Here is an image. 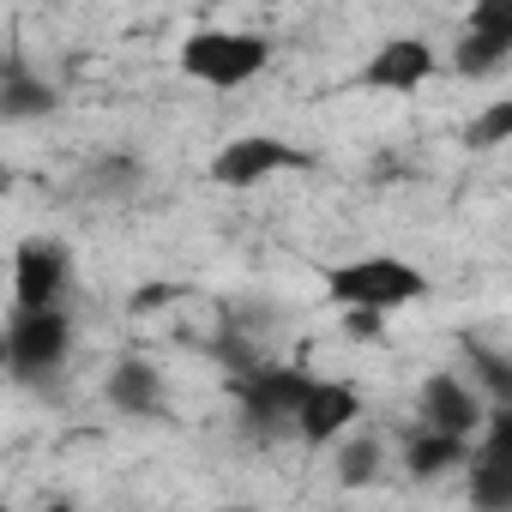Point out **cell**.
<instances>
[{
  "label": "cell",
  "mask_w": 512,
  "mask_h": 512,
  "mask_svg": "<svg viewBox=\"0 0 512 512\" xmlns=\"http://www.w3.org/2000/svg\"><path fill=\"white\" fill-rule=\"evenodd\" d=\"M404 464H410L416 482H434V476H446L452 464H470V440H464V434H446V428H434V422H422V428L410 434V446H404Z\"/></svg>",
  "instance_id": "obj_11"
},
{
  "label": "cell",
  "mask_w": 512,
  "mask_h": 512,
  "mask_svg": "<svg viewBox=\"0 0 512 512\" xmlns=\"http://www.w3.org/2000/svg\"><path fill=\"white\" fill-rule=\"evenodd\" d=\"M290 169H314V151H302L290 139H272V133H241L211 157L217 187H260V181L290 175Z\"/></svg>",
  "instance_id": "obj_5"
},
{
  "label": "cell",
  "mask_w": 512,
  "mask_h": 512,
  "mask_svg": "<svg viewBox=\"0 0 512 512\" xmlns=\"http://www.w3.org/2000/svg\"><path fill=\"white\" fill-rule=\"evenodd\" d=\"M308 392H314V380L302 368H284V362H253L247 374H235V398H241V416L253 434L296 428Z\"/></svg>",
  "instance_id": "obj_4"
},
{
  "label": "cell",
  "mask_w": 512,
  "mask_h": 512,
  "mask_svg": "<svg viewBox=\"0 0 512 512\" xmlns=\"http://www.w3.org/2000/svg\"><path fill=\"white\" fill-rule=\"evenodd\" d=\"M434 79V49L422 43V37H392V43H380L374 49V61L362 67V85L368 91H422Z\"/></svg>",
  "instance_id": "obj_9"
},
{
  "label": "cell",
  "mask_w": 512,
  "mask_h": 512,
  "mask_svg": "<svg viewBox=\"0 0 512 512\" xmlns=\"http://www.w3.org/2000/svg\"><path fill=\"white\" fill-rule=\"evenodd\" d=\"M103 392H109V404H115L121 416H163V374H157L145 356H121V362L109 368Z\"/></svg>",
  "instance_id": "obj_10"
},
{
  "label": "cell",
  "mask_w": 512,
  "mask_h": 512,
  "mask_svg": "<svg viewBox=\"0 0 512 512\" xmlns=\"http://www.w3.org/2000/svg\"><path fill=\"white\" fill-rule=\"evenodd\" d=\"M344 332H350V338H380L386 320H380V308H350V314H344Z\"/></svg>",
  "instance_id": "obj_21"
},
{
  "label": "cell",
  "mask_w": 512,
  "mask_h": 512,
  "mask_svg": "<svg viewBox=\"0 0 512 512\" xmlns=\"http://www.w3.org/2000/svg\"><path fill=\"white\" fill-rule=\"evenodd\" d=\"M470 500L482 512L512 506V458H470Z\"/></svg>",
  "instance_id": "obj_13"
},
{
  "label": "cell",
  "mask_w": 512,
  "mask_h": 512,
  "mask_svg": "<svg viewBox=\"0 0 512 512\" xmlns=\"http://www.w3.org/2000/svg\"><path fill=\"white\" fill-rule=\"evenodd\" d=\"M374 470H380V440H350V446L338 452V482H344V488H368Z\"/></svg>",
  "instance_id": "obj_19"
},
{
  "label": "cell",
  "mask_w": 512,
  "mask_h": 512,
  "mask_svg": "<svg viewBox=\"0 0 512 512\" xmlns=\"http://www.w3.org/2000/svg\"><path fill=\"white\" fill-rule=\"evenodd\" d=\"M67 278H73V253L61 241H49V235L19 241V253H13V302L55 308L67 296Z\"/></svg>",
  "instance_id": "obj_6"
},
{
  "label": "cell",
  "mask_w": 512,
  "mask_h": 512,
  "mask_svg": "<svg viewBox=\"0 0 512 512\" xmlns=\"http://www.w3.org/2000/svg\"><path fill=\"white\" fill-rule=\"evenodd\" d=\"M67 350H73V320H67L61 302H55V308H25V302H13V320H7V368H13V380H43V374H55V368L67 362Z\"/></svg>",
  "instance_id": "obj_3"
},
{
  "label": "cell",
  "mask_w": 512,
  "mask_h": 512,
  "mask_svg": "<svg viewBox=\"0 0 512 512\" xmlns=\"http://www.w3.org/2000/svg\"><path fill=\"white\" fill-rule=\"evenodd\" d=\"M506 139H512V97L488 103V109L470 115V127H464V145H470V151H494V145H506Z\"/></svg>",
  "instance_id": "obj_16"
},
{
  "label": "cell",
  "mask_w": 512,
  "mask_h": 512,
  "mask_svg": "<svg viewBox=\"0 0 512 512\" xmlns=\"http://www.w3.org/2000/svg\"><path fill=\"white\" fill-rule=\"evenodd\" d=\"M0 115H7V121H43V115H55L49 79H37L19 55L7 61V73H0Z\"/></svg>",
  "instance_id": "obj_12"
},
{
  "label": "cell",
  "mask_w": 512,
  "mask_h": 512,
  "mask_svg": "<svg viewBox=\"0 0 512 512\" xmlns=\"http://www.w3.org/2000/svg\"><path fill=\"white\" fill-rule=\"evenodd\" d=\"M506 61H512V55H506L500 43H488L482 31H464L458 49H452V73H458V79H488V73H500Z\"/></svg>",
  "instance_id": "obj_15"
},
{
  "label": "cell",
  "mask_w": 512,
  "mask_h": 512,
  "mask_svg": "<svg viewBox=\"0 0 512 512\" xmlns=\"http://www.w3.org/2000/svg\"><path fill=\"white\" fill-rule=\"evenodd\" d=\"M464 344V356H470V368H476V380H482V392L494 398V404H512V356H500V350H488L482 338H458Z\"/></svg>",
  "instance_id": "obj_14"
},
{
  "label": "cell",
  "mask_w": 512,
  "mask_h": 512,
  "mask_svg": "<svg viewBox=\"0 0 512 512\" xmlns=\"http://www.w3.org/2000/svg\"><path fill=\"white\" fill-rule=\"evenodd\" d=\"M326 296L338 308H410L428 296V272H416L410 260H392V253H368V260H350V266H332L326 272Z\"/></svg>",
  "instance_id": "obj_1"
},
{
  "label": "cell",
  "mask_w": 512,
  "mask_h": 512,
  "mask_svg": "<svg viewBox=\"0 0 512 512\" xmlns=\"http://www.w3.org/2000/svg\"><path fill=\"white\" fill-rule=\"evenodd\" d=\"M362 416V392L356 386H344V380H314V392L302 398V416H296V434H302V446H332L350 422Z\"/></svg>",
  "instance_id": "obj_8"
},
{
  "label": "cell",
  "mask_w": 512,
  "mask_h": 512,
  "mask_svg": "<svg viewBox=\"0 0 512 512\" xmlns=\"http://www.w3.org/2000/svg\"><path fill=\"white\" fill-rule=\"evenodd\" d=\"M470 458H512V404H488V422H482Z\"/></svg>",
  "instance_id": "obj_20"
},
{
  "label": "cell",
  "mask_w": 512,
  "mask_h": 512,
  "mask_svg": "<svg viewBox=\"0 0 512 512\" xmlns=\"http://www.w3.org/2000/svg\"><path fill=\"white\" fill-rule=\"evenodd\" d=\"M253 7H284V0H253Z\"/></svg>",
  "instance_id": "obj_22"
},
{
  "label": "cell",
  "mask_w": 512,
  "mask_h": 512,
  "mask_svg": "<svg viewBox=\"0 0 512 512\" xmlns=\"http://www.w3.org/2000/svg\"><path fill=\"white\" fill-rule=\"evenodd\" d=\"M272 61V43L253 31H193L181 43V73L205 91H241L247 79H260Z\"/></svg>",
  "instance_id": "obj_2"
},
{
  "label": "cell",
  "mask_w": 512,
  "mask_h": 512,
  "mask_svg": "<svg viewBox=\"0 0 512 512\" xmlns=\"http://www.w3.org/2000/svg\"><path fill=\"white\" fill-rule=\"evenodd\" d=\"M464 31H482L488 43H500L512 55V0H470Z\"/></svg>",
  "instance_id": "obj_17"
},
{
  "label": "cell",
  "mask_w": 512,
  "mask_h": 512,
  "mask_svg": "<svg viewBox=\"0 0 512 512\" xmlns=\"http://www.w3.org/2000/svg\"><path fill=\"white\" fill-rule=\"evenodd\" d=\"M139 181H145V169H139L133 157H97V163H91V193H103V199H109V193H133Z\"/></svg>",
  "instance_id": "obj_18"
},
{
  "label": "cell",
  "mask_w": 512,
  "mask_h": 512,
  "mask_svg": "<svg viewBox=\"0 0 512 512\" xmlns=\"http://www.w3.org/2000/svg\"><path fill=\"white\" fill-rule=\"evenodd\" d=\"M416 416L434 422V428H446V434H464V440L482 434V422H488L482 398H476L458 374H428L422 392H416Z\"/></svg>",
  "instance_id": "obj_7"
}]
</instances>
